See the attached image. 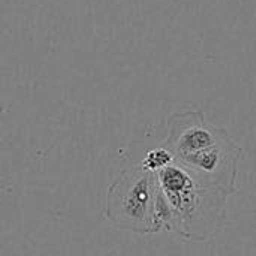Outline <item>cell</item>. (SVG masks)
<instances>
[{"label":"cell","instance_id":"4","mask_svg":"<svg viewBox=\"0 0 256 256\" xmlns=\"http://www.w3.org/2000/svg\"><path fill=\"white\" fill-rule=\"evenodd\" d=\"M174 162V156L172 153L165 147H159V148H153L150 152H147L144 160L141 162V166L150 172H158L160 170H164L165 166H168L170 164Z\"/></svg>","mask_w":256,"mask_h":256},{"label":"cell","instance_id":"2","mask_svg":"<svg viewBox=\"0 0 256 256\" xmlns=\"http://www.w3.org/2000/svg\"><path fill=\"white\" fill-rule=\"evenodd\" d=\"M159 186L156 174L135 165L117 174L106 190L105 218L116 228L156 234L154 212Z\"/></svg>","mask_w":256,"mask_h":256},{"label":"cell","instance_id":"3","mask_svg":"<svg viewBox=\"0 0 256 256\" xmlns=\"http://www.w3.org/2000/svg\"><path fill=\"white\" fill-rule=\"evenodd\" d=\"M168 136L164 144L174 160L216 147L232 136L225 128L210 123L202 111H177L168 117Z\"/></svg>","mask_w":256,"mask_h":256},{"label":"cell","instance_id":"1","mask_svg":"<svg viewBox=\"0 0 256 256\" xmlns=\"http://www.w3.org/2000/svg\"><path fill=\"white\" fill-rule=\"evenodd\" d=\"M156 180L168 207L166 231L184 240L207 242L224 228L228 194L200 180L177 162L158 171Z\"/></svg>","mask_w":256,"mask_h":256}]
</instances>
